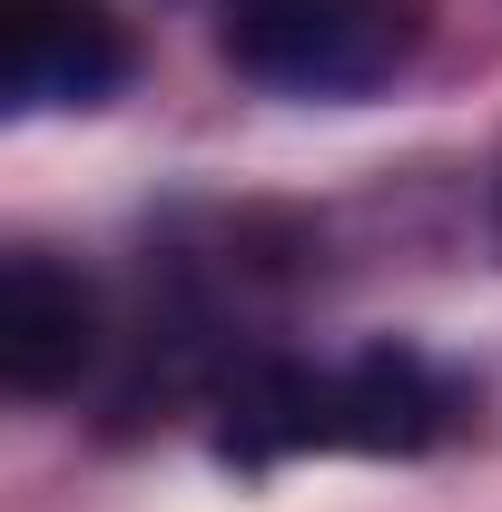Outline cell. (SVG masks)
Masks as SVG:
<instances>
[{"mask_svg": "<svg viewBox=\"0 0 502 512\" xmlns=\"http://www.w3.org/2000/svg\"><path fill=\"white\" fill-rule=\"evenodd\" d=\"M424 10L414 0H227L217 50L237 79L286 99H365L414 60Z\"/></svg>", "mask_w": 502, "mask_h": 512, "instance_id": "1", "label": "cell"}, {"mask_svg": "<svg viewBox=\"0 0 502 512\" xmlns=\"http://www.w3.org/2000/svg\"><path fill=\"white\" fill-rule=\"evenodd\" d=\"M128 89V30L99 0H0V99L20 119L99 109Z\"/></svg>", "mask_w": 502, "mask_h": 512, "instance_id": "2", "label": "cell"}, {"mask_svg": "<svg viewBox=\"0 0 502 512\" xmlns=\"http://www.w3.org/2000/svg\"><path fill=\"white\" fill-rule=\"evenodd\" d=\"M89 365H99V296H89V276L40 256V247H20L0 266V384L50 404Z\"/></svg>", "mask_w": 502, "mask_h": 512, "instance_id": "3", "label": "cell"}, {"mask_svg": "<svg viewBox=\"0 0 502 512\" xmlns=\"http://www.w3.org/2000/svg\"><path fill=\"white\" fill-rule=\"evenodd\" d=\"M286 453H335V365L296 355H247L217 394V463H286Z\"/></svg>", "mask_w": 502, "mask_h": 512, "instance_id": "4", "label": "cell"}, {"mask_svg": "<svg viewBox=\"0 0 502 512\" xmlns=\"http://www.w3.org/2000/svg\"><path fill=\"white\" fill-rule=\"evenodd\" d=\"M453 424V384L414 345H365L335 365V453H424Z\"/></svg>", "mask_w": 502, "mask_h": 512, "instance_id": "5", "label": "cell"}, {"mask_svg": "<svg viewBox=\"0 0 502 512\" xmlns=\"http://www.w3.org/2000/svg\"><path fill=\"white\" fill-rule=\"evenodd\" d=\"M493 227H502V178H493Z\"/></svg>", "mask_w": 502, "mask_h": 512, "instance_id": "6", "label": "cell"}]
</instances>
